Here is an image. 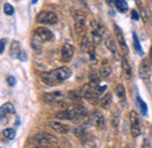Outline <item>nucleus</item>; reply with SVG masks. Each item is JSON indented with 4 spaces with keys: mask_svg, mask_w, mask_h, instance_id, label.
<instances>
[{
    "mask_svg": "<svg viewBox=\"0 0 152 148\" xmlns=\"http://www.w3.org/2000/svg\"><path fill=\"white\" fill-rule=\"evenodd\" d=\"M33 50H35L37 52H40L41 51V47H42V40L38 37V36H34L33 39H32V42H31Z\"/></svg>",
    "mask_w": 152,
    "mask_h": 148,
    "instance_id": "nucleus-22",
    "label": "nucleus"
},
{
    "mask_svg": "<svg viewBox=\"0 0 152 148\" xmlns=\"http://www.w3.org/2000/svg\"><path fill=\"white\" fill-rule=\"evenodd\" d=\"M130 125H131V134L133 138H138L140 135V126L139 120L136 112H130Z\"/></svg>",
    "mask_w": 152,
    "mask_h": 148,
    "instance_id": "nucleus-4",
    "label": "nucleus"
},
{
    "mask_svg": "<svg viewBox=\"0 0 152 148\" xmlns=\"http://www.w3.org/2000/svg\"><path fill=\"white\" fill-rule=\"evenodd\" d=\"M132 37H133V46H134V50H136V52H137L139 56H143V54H144L143 47H142V45H140V42H139V39H138L137 34H136L134 32H133Z\"/></svg>",
    "mask_w": 152,
    "mask_h": 148,
    "instance_id": "nucleus-20",
    "label": "nucleus"
},
{
    "mask_svg": "<svg viewBox=\"0 0 152 148\" xmlns=\"http://www.w3.org/2000/svg\"><path fill=\"white\" fill-rule=\"evenodd\" d=\"M35 36H38L42 41H52L54 39L53 33L46 27H38L35 30Z\"/></svg>",
    "mask_w": 152,
    "mask_h": 148,
    "instance_id": "nucleus-8",
    "label": "nucleus"
},
{
    "mask_svg": "<svg viewBox=\"0 0 152 148\" xmlns=\"http://www.w3.org/2000/svg\"><path fill=\"white\" fill-rule=\"evenodd\" d=\"M138 74H139V78L145 80L150 76L151 74V68H150V62L148 59H143V61L140 62V66H139V70H138Z\"/></svg>",
    "mask_w": 152,
    "mask_h": 148,
    "instance_id": "nucleus-6",
    "label": "nucleus"
},
{
    "mask_svg": "<svg viewBox=\"0 0 152 148\" xmlns=\"http://www.w3.org/2000/svg\"><path fill=\"white\" fill-rule=\"evenodd\" d=\"M18 58H19V60H21V61H26L27 60V53L25 51H20L19 54H18Z\"/></svg>",
    "mask_w": 152,
    "mask_h": 148,
    "instance_id": "nucleus-33",
    "label": "nucleus"
},
{
    "mask_svg": "<svg viewBox=\"0 0 152 148\" xmlns=\"http://www.w3.org/2000/svg\"><path fill=\"white\" fill-rule=\"evenodd\" d=\"M72 70L67 66H62L58 67L54 71L50 72H45V73L40 74L41 81L45 82L48 86H55L60 82H63L64 80H67L70 75H72Z\"/></svg>",
    "mask_w": 152,
    "mask_h": 148,
    "instance_id": "nucleus-1",
    "label": "nucleus"
},
{
    "mask_svg": "<svg viewBox=\"0 0 152 148\" xmlns=\"http://www.w3.org/2000/svg\"><path fill=\"white\" fill-rule=\"evenodd\" d=\"M74 20H75L76 22V27H83L84 26V24H86V16L82 13V12H78V11H76L74 12Z\"/></svg>",
    "mask_w": 152,
    "mask_h": 148,
    "instance_id": "nucleus-14",
    "label": "nucleus"
},
{
    "mask_svg": "<svg viewBox=\"0 0 152 148\" xmlns=\"http://www.w3.org/2000/svg\"><path fill=\"white\" fill-rule=\"evenodd\" d=\"M91 37L95 44H101L102 41V31H98V30H93L91 31Z\"/></svg>",
    "mask_w": 152,
    "mask_h": 148,
    "instance_id": "nucleus-25",
    "label": "nucleus"
},
{
    "mask_svg": "<svg viewBox=\"0 0 152 148\" xmlns=\"http://www.w3.org/2000/svg\"><path fill=\"white\" fill-rule=\"evenodd\" d=\"M74 134H75L77 138L82 139V140H84L88 136V133H87V130H86V126L84 125L77 126L75 130H74Z\"/></svg>",
    "mask_w": 152,
    "mask_h": 148,
    "instance_id": "nucleus-17",
    "label": "nucleus"
},
{
    "mask_svg": "<svg viewBox=\"0 0 152 148\" xmlns=\"http://www.w3.org/2000/svg\"><path fill=\"white\" fill-rule=\"evenodd\" d=\"M114 4L116 8L118 10V12L125 13L128 11V2L125 0H114Z\"/></svg>",
    "mask_w": 152,
    "mask_h": 148,
    "instance_id": "nucleus-19",
    "label": "nucleus"
},
{
    "mask_svg": "<svg viewBox=\"0 0 152 148\" xmlns=\"http://www.w3.org/2000/svg\"><path fill=\"white\" fill-rule=\"evenodd\" d=\"M116 94H117V96L121 99V100H125V88H124V86L123 85H118L117 87H116Z\"/></svg>",
    "mask_w": 152,
    "mask_h": 148,
    "instance_id": "nucleus-27",
    "label": "nucleus"
},
{
    "mask_svg": "<svg viewBox=\"0 0 152 148\" xmlns=\"http://www.w3.org/2000/svg\"><path fill=\"white\" fill-rule=\"evenodd\" d=\"M131 18H132L133 20H138V19H139V11L132 10V11H131Z\"/></svg>",
    "mask_w": 152,
    "mask_h": 148,
    "instance_id": "nucleus-35",
    "label": "nucleus"
},
{
    "mask_svg": "<svg viewBox=\"0 0 152 148\" xmlns=\"http://www.w3.org/2000/svg\"><path fill=\"white\" fill-rule=\"evenodd\" d=\"M49 126L55 130V132L60 133V134H66V133H68L70 130V128L67 125H63L62 122H58V121H50L49 122Z\"/></svg>",
    "mask_w": 152,
    "mask_h": 148,
    "instance_id": "nucleus-11",
    "label": "nucleus"
},
{
    "mask_svg": "<svg viewBox=\"0 0 152 148\" xmlns=\"http://www.w3.org/2000/svg\"><path fill=\"white\" fill-rule=\"evenodd\" d=\"M73 56H74V47L70 44H64L61 47V59L64 62H68L72 60Z\"/></svg>",
    "mask_w": 152,
    "mask_h": 148,
    "instance_id": "nucleus-7",
    "label": "nucleus"
},
{
    "mask_svg": "<svg viewBox=\"0 0 152 148\" xmlns=\"http://www.w3.org/2000/svg\"><path fill=\"white\" fill-rule=\"evenodd\" d=\"M111 121H113V126H114L115 128H117L118 127V124H119V113H114L113 114Z\"/></svg>",
    "mask_w": 152,
    "mask_h": 148,
    "instance_id": "nucleus-30",
    "label": "nucleus"
},
{
    "mask_svg": "<svg viewBox=\"0 0 152 148\" xmlns=\"http://www.w3.org/2000/svg\"><path fill=\"white\" fill-rule=\"evenodd\" d=\"M91 122H93V125L95 127L99 128V130L104 128V125H105L104 116L102 115V113H99L98 111L93 112V114H91Z\"/></svg>",
    "mask_w": 152,
    "mask_h": 148,
    "instance_id": "nucleus-9",
    "label": "nucleus"
},
{
    "mask_svg": "<svg viewBox=\"0 0 152 148\" xmlns=\"http://www.w3.org/2000/svg\"><path fill=\"white\" fill-rule=\"evenodd\" d=\"M149 60H150V62L152 64V46H151V50H150V54H149Z\"/></svg>",
    "mask_w": 152,
    "mask_h": 148,
    "instance_id": "nucleus-38",
    "label": "nucleus"
},
{
    "mask_svg": "<svg viewBox=\"0 0 152 148\" xmlns=\"http://www.w3.org/2000/svg\"><path fill=\"white\" fill-rule=\"evenodd\" d=\"M21 51L20 50V44L18 41H13L11 45V56L12 58H18V54Z\"/></svg>",
    "mask_w": 152,
    "mask_h": 148,
    "instance_id": "nucleus-24",
    "label": "nucleus"
},
{
    "mask_svg": "<svg viewBox=\"0 0 152 148\" xmlns=\"http://www.w3.org/2000/svg\"><path fill=\"white\" fill-rule=\"evenodd\" d=\"M136 101H137V106H138V108H139L140 114H142V115H144V116H146V115H148V105L143 101V99L140 98V95H139V94H137Z\"/></svg>",
    "mask_w": 152,
    "mask_h": 148,
    "instance_id": "nucleus-15",
    "label": "nucleus"
},
{
    "mask_svg": "<svg viewBox=\"0 0 152 148\" xmlns=\"http://www.w3.org/2000/svg\"><path fill=\"white\" fill-rule=\"evenodd\" d=\"M81 48H82V51H84V52H89V51L93 48V46H91V44H90V40H89L88 37H83L82 41H81Z\"/></svg>",
    "mask_w": 152,
    "mask_h": 148,
    "instance_id": "nucleus-23",
    "label": "nucleus"
},
{
    "mask_svg": "<svg viewBox=\"0 0 152 148\" xmlns=\"http://www.w3.org/2000/svg\"><path fill=\"white\" fill-rule=\"evenodd\" d=\"M111 102H113V95H111L110 93L105 94V95L101 99V106H102L103 108H108V107L111 105Z\"/></svg>",
    "mask_w": 152,
    "mask_h": 148,
    "instance_id": "nucleus-21",
    "label": "nucleus"
},
{
    "mask_svg": "<svg viewBox=\"0 0 152 148\" xmlns=\"http://www.w3.org/2000/svg\"><path fill=\"white\" fill-rule=\"evenodd\" d=\"M4 12L7 14V16H13L14 14V8L11 4H5L4 6Z\"/></svg>",
    "mask_w": 152,
    "mask_h": 148,
    "instance_id": "nucleus-29",
    "label": "nucleus"
},
{
    "mask_svg": "<svg viewBox=\"0 0 152 148\" xmlns=\"http://www.w3.org/2000/svg\"><path fill=\"white\" fill-rule=\"evenodd\" d=\"M122 67H123V72L125 74V76L128 79H131V76H132V70H131L130 64L128 62V60L125 58L122 59Z\"/></svg>",
    "mask_w": 152,
    "mask_h": 148,
    "instance_id": "nucleus-18",
    "label": "nucleus"
},
{
    "mask_svg": "<svg viewBox=\"0 0 152 148\" xmlns=\"http://www.w3.org/2000/svg\"><path fill=\"white\" fill-rule=\"evenodd\" d=\"M5 45H6V39H1V40H0V54L4 53V51H5Z\"/></svg>",
    "mask_w": 152,
    "mask_h": 148,
    "instance_id": "nucleus-36",
    "label": "nucleus"
},
{
    "mask_svg": "<svg viewBox=\"0 0 152 148\" xmlns=\"http://www.w3.org/2000/svg\"><path fill=\"white\" fill-rule=\"evenodd\" d=\"M15 113V108L11 102H6L0 107V120L2 121L4 118H6L8 114H14Z\"/></svg>",
    "mask_w": 152,
    "mask_h": 148,
    "instance_id": "nucleus-10",
    "label": "nucleus"
},
{
    "mask_svg": "<svg viewBox=\"0 0 152 148\" xmlns=\"http://www.w3.org/2000/svg\"><path fill=\"white\" fill-rule=\"evenodd\" d=\"M105 90H107V86H105V85H103V86H96L95 93L97 94V96H101Z\"/></svg>",
    "mask_w": 152,
    "mask_h": 148,
    "instance_id": "nucleus-31",
    "label": "nucleus"
},
{
    "mask_svg": "<svg viewBox=\"0 0 152 148\" xmlns=\"http://www.w3.org/2000/svg\"><path fill=\"white\" fill-rule=\"evenodd\" d=\"M62 96V93L61 92H53V93H45L42 95V100L47 104H50V102H54L56 101L58 98Z\"/></svg>",
    "mask_w": 152,
    "mask_h": 148,
    "instance_id": "nucleus-12",
    "label": "nucleus"
},
{
    "mask_svg": "<svg viewBox=\"0 0 152 148\" xmlns=\"http://www.w3.org/2000/svg\"><path fill=\"white\" fill-rule=\"evenodd\" d=\"M107 1H108V4H111L113 2V0H107Z\"/></svg>",
    "mask_w": 152,
    "mask_h": 148,
    "instance_id": "nucleus-40",
    "label": "nucleus"
},
{
    "mask_svg": "<svg viewBox=\"0 0 152 148\" xmlns=\"http://www.w3.org/2000/svg\"><path fill=\"white\" fill-rule=\"evenodd\" d=\"M150 147V144H149V140H144V145H143V147Z\"/></svg>",
    "mask_w": 152,
    "mask_h": 148,
    "instance_id": "nucleus-37",
    "label": "nucleus"
},
{
    "mask_svg": "<svg viewBox=\"0 0 152 148\" xmlns=\"http://www.w3.org/2000/svg\"><path fill=\"white\" fill-rule=\"evenodd\" d=\"M37 2H38V0H33L32 1V4H37Z\"/></svg>",
    "mask_w": 152,
    "mask_h": 148,
    "instance_id": "nucleus-39",
    "label": "nucleus"
},
{
    "mask_svg": "<svg viewBox=\"0 0 152 148\" xmlns=\"http://www.w3.org/2000/svg\"><path fill=\"white\" fill-rule=\"evenodd\" d=\"M7 82H8V85H10L11 87H13V86H15L17 80H15L14 76H8V78H7Z\"/></svg>",
    "mask_w": 152,
    "mask_h": 148,
    "instance_id": "nucleus-34",
    "label": "nucleus"
},
{
    "mask_svg": "<svg viewBox=\"0 0 152 148\" xmlns=\"http://www.w3.org/2000/svg\"><path fill=\"white\" fill-rule=\"evenodd\" d=\"M105 46L107 48L113 53L114 56H117V47H116V42L111 37H107L105 38Z\"/></svg>",
    "mask_w": 152,
    "mask_h": 148,
    "instance_id": "nucleus-16",
    "label": "nucleus"
},
{
    "mask_svg": "<svg viewBox=\"0 0 152 148\" xmlns=\"http://www.w3.org/2000/svg\"><path fill=\"white\" fill-rule=\"evenodd\" d=\"M137 5H138V7H139V14L142 16V19L144 20V22H146V21H148V13H146V10L143 7L140 0H137Z\"/></svg>",
    "mask_w": 152,
    "mask_h": 148,
    "instance_id": "nucleus-26",
    "label": "nucleus"
},
{
    "mask_svg": "<svg viewBox=\"0 0 152 148\" xmlns=\"http://www.w3.org/2000/svg\"><path fill=\"white\" fill-rule=\"evenodd\" d=\"M68 96H69L70 99H73V100H77V99H80L81 93L80 92H69L68 93Z\"/></svg>",
    "mask_w": 152,
    "mask_h": 148,
    "instance_id": "nucleus-32",
    "label": "nucleus"
},
{
    "mask_svg": "<svg viewBox=\"0 0 152 148\" xmlns=\"http://www.w3.org/2000/svg\"><path fill=\"white\" fill-rule=\"evenodd\" d=\"M99 73H101V75H102L103 78L109 76L110 73H111V66H110V64H109V61H108L107 59H104V60L102 61L101 67H99Z\"/></svg>",
    "mask_w": 152,
    "mask_h": 148,
    "instance_id": "nucleus-13",
    "label": "nucleus"
},
{
    "mask_svg": "<svg viewBox=\"0 0 152 148\" xmlns=\"http://www.w3.org/2000/svg\"><path fill=\"white\" fill-rule=\"evenodd\" d=\"M115 34H116V39L118 40V44H119V46H121V48H122V51H123V53L125 54V56H128L129 54V48H128V46H126V42H125V39H124V36H123V33H122V30L117 26V25H115Z\"/></svg>",
    "mask_w": 152,
    "mask_h": 148,
    "instance_id": "nucleus-5",
    "label": "nucleus"
},
{
    "mask_svg": "<svg viewBox=\"0 0 152 148\" xmlns=\"http://www.w3.org/2000/svg\"><path fill=\"white\" fill-rule=\"evenodd\" d=\"M34 140L40 146H53L57 144V139L48 133H38L34 135Z\"/></svg>",
    "mask_w": 152,
    "mask_h": 148,
    "instance_id": "nucleus-2",
    "label": "nucleus"
},
{
    "mask_svg": "<svg viewBox=\"0 0 152 148\" xmlns=\"http://www.w3.org/2000/svg\"><path fill=\"white\" fill-rule=\"evenodd\" d=\"M57 20H58L57 16L52 11H42L37 17V21L39 24H45V25H55Z\"/></svg>",
    "mask_w": 152,
    "mask_h": 148,
    "instance_id": "nucleus-3",
    "label": "nucleus"
},
{
    "mask_svg": "<svg viewBox=\"0 0 152 148\" xmlns=\"http://www.w3.org/2000/svg\"><path fill=\"white\" fill-rule=\"evenodd\" d=\"M2 134H4V136H5L6 139H8V140H13V139L15 138V130H13V128H6V130H4Z\"/></svg>",
    "mask_w": 152,
    "mask_h": 148,
    "instance_id": "nucleus-28",
    "label": "nucleus"
}]
</instances>
